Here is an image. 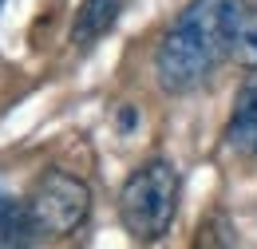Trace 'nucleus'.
Segmentation results:
<instances>
[{"label": "nucleus", "instance_id": "5", "mask_svg": "<svg viewBox=\"0 0 257 249\" xmlns=\"http://www.w3.org/2000/svg\"><path fill=\"white\" fill-rule=\"evenodd\" d=\"M127 8V0H83L79 12H75V24H71V40L79 48L95 44L103 32L119 20V12Z\"/></svg>", "mask_w": 257, "mask_h": 249}, {"label": "nucleus", "instance_id": "2", "mask_svg": "<svg viewBox=\"0 0 257 249\" xmlns=\"http://www.w3.org/2000/svg\"><path fill=\"white\" fill-rule=\"evenodd\" d=\"M178 170L166 158H151L119 190V218L135 241H159L178 218Z\"/></svg>", "mask_w": 257, "mask_h": 249}, {"label": "nucleus", "instance_id": "8", "mask_svg": "<svg viewBox=\"0 0 257 249\" xmlns=\"http://www.w3.org/2000/svg\"><path fill=\"white\" fill-rule=\"evenodd\" d=\"M194 249H237V229H233L229 214L214 210L210 218L202 221V229L194 237Z\"/></svg>", "mask_w": 257, "mask_h": 249}, {"label": "nucleus", "instance_id": "3", "mask_svg": "<svg viewBox=\"0 0 257 249\" xmlns=\"http://www.w3.org/2000/svg\"><path fill=\"white\" fill-rule=\"evenodd\" d=\"M91 214V190L67 170H44L24 198V225L32 237H67Z\"/></svg>", "mask_w": 257, "mask_h": 249}, {"label": "nucleus", "instance_id": "6", "mask_svg": "<svg viewBox=\"0 0 257 249\" xmlns=\"http://www.w3.org/2000/svg\"><path fill=\"white\" fill-rule=\"evenodd\" d=\"M229 56L245 67L257 71V4H241L233 16V32H229Z\"/></svg>", "mask_w": 257, "mask_h": 249}, {"label": "nucleus", "instance_id": "7", "mask_svg": "<svg viewBox=\"0 0 257 249\" xmlns=\"http://www.w3.org/2000/svg\"><path fill=\"white\" fill-rule=\"evenodd\" d=\"M32 233L24 225V202H16L0 182V249H28Z\"/></svg>", "mask_w": 257, "mask_h": 249}, {"label": "nucleus", "instance_id": "9", "mask_svg": "<svg viewBox=\"0 0 257 249\" xmlns=\"http://www.w3.org/2000/svg\"><path fill=\"white\" fill-rule=\"evenodd\" d=\"M0 4H4V0H0Z\"/></svg>", "mask_w": 257, "mask_h": 249}, {"label": "nucleus", "instance_id": "4", "mask_svg": "<svg viewBox=\"0 0 257 249\" xmlns=\"http://www.w3.org/2000/svg\"><path fill=\"white\" fill-rule=\"evenodd\" d=\"M225 143L237 155L257 158V79L241 83L237 95H233V111H229V123H225Z\"/></svg>", "mask_w": 257, "mask_h": 249}, {"label": "nucleus", "instance_id": "1", "mask_svg": "<svg viewBox=\"0 0 257 249\" xmlns=\"http://www.w3.org/2000/svg\"><path fill=\"white\" fill-rule=\"evenodd\" d=\"M241 4L245 0H190L178 12L155 52V75L166 95H186L214 75L222 56H229V32Z\"/></svg>", "mask_w": 257, "mask_h": 249}]
</instances>
